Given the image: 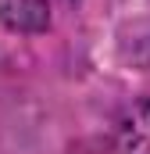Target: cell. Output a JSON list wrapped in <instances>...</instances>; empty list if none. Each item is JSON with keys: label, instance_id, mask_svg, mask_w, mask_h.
Instances as JSON below:
<instances>
[{"label": "cell", "instance_id": "cell-1", "mask_svg": "<svg viewBox=\"0 0 150 154\" xmlns=\"http://www.w3.org/2000/svg\"><path fill=\"white\" fill-rule=\"evenodd\" d=\"M104 154H150V100H140L114 118Z\"/></svg>", "mask_w": 150, "mask_h": 154}, {"label": "cell", "instance_id": "cell-2", "mask_svg": "<svg viewBox=\"0 0 150 154\" xmlns=\"http://www.w3.org/2000/svg\"><path fill=\"white\" fill-rule=\"evenodd\" d=\"M0 22L14 32H39L50 22V0H0Z\"/></svg>", "mask_w": 150, "mask_h": 154}]
</instances>
